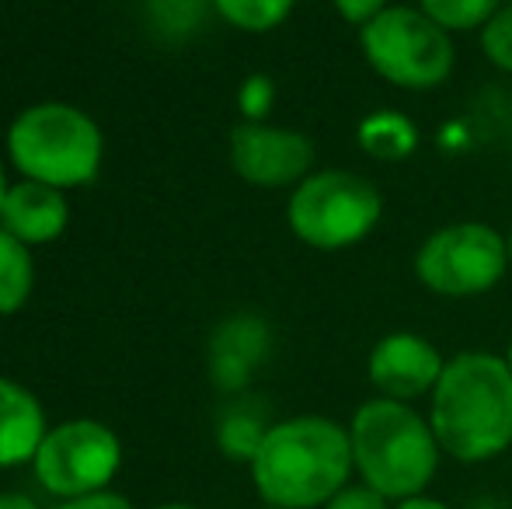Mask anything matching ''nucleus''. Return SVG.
I'll return each instance as SVG.
<instances>
[{
    "instance_id": "obj_10",
    "label": "nucleus",
    "mask_w": 512,
    "mask_h": 509,
    "mask_svg": "<svg viewBox=\"0 0 512 509\" xmlns=\"http://www.w3.org/2000/svg\"><path fill=\"white\" fill-rule=\"evenodd\" d=\"M446 370V356L418 332H387L373 342L370 360H366V377L380 398L408 401L429 398L436 391L439 377Z\"/></svg>"
},
{
    "instance_id": "obj_11",
    "label": "nucleus",
    "mask_w": 512,
    "mask_h": 509,
    "mask_svg": "<svg viewBox=\"0 0 512 509\" xmlns=\"http://www.w3.org/2000/svg\"><path fill=\"white\" fill-rule=\"evenodd\" d=\"M272 325L251 311L230 314L209 335V381L227 394H241L272 356Z\"/></svg>"
},
{
    "instance_id": "obj_21",
    "label": "nucleus",
    "mask_w": 512,
    "mask_h": 509,
    "mask_svg": "<svg viewBox=\"0 0 512 509\" xmlns=\"http://www.w3.org/2000/svg\"><path fill=\"white\" fill-rule=\"evenodd\" d=\"M276 105V84L265 74L244 77L241 91H237V109H241L244 123H269V112Z\"/></svg>"
},
{
    "instance_id": "obj_16",
    "label": "nucleus",
    "mask_w": 512,
    "mask_h": 509,
    "mask_svg": "<svg viewBox=\"0 0 512 509\" xmlns=\"http://www.w3.org/2000/svg\"><path fill=\"white\" fill-rule=\"evenodd\" d=\"M35 290L32 248L0 227V318H11L28 304Z\"/></svg>"
},
{
    "instance_id": "obj_22",
    "label": "nucleus",
    "mask_w": 512,
    "mask_h": 509,
    "mask_svg": "<svg viewBox=\"0 0 512 509\" xmlns=\"http://www.w3.org/2000/svg\"><path fill=\"white\" fill-rule=\"evenodd\" d=\"M324 509H394V503L380 496V492H373L370 485L356 482V485H345Z\"/></svg>"
},
{
    "instance_id": "obj_28",
    "label": "nucleus",
    "mask_w": 512,
    "mask_h": 509,
    "mask_svg": "<svg viewBox=\"0 0 512 509\" xmlns=\"http://www.w3.org/2000/svg\"><path fill=\"white\" fill-rule=\"evenodd\" d=\"M7 189H11V185H7V175H4V161H0V210H4Z\"/></svg>"
},
{
    "instance_id": "obj_17",
    "label": "nucleus",
    "mask_w": 512,
    "mask_h": 509,
    "mask_svg": "<svg viewBox=\"0 0 512 509\" xmlns=\"http://www.w3.org/2000/svg\"><path fill=\"white\" fill-rule=\"evenodd\" d=\"M143 14L157 39L164 42H185L206 28L213 0H143Z\"/></svg>"
},
{
    "instance_id": "obj_30",
    "label": "nucleus",
    "mask_w": 512,
    "mask_h": 509,
    "mask_svg": "<svg viewBox=\"0 0 512 509\" xmlns=\"http://www.w3.org/2000/svg\"><path fill=\"white\" fill-rule=\"evenodd\" d=\"M506 248H509V265H512V227L506 231Z\"/></svg>"
},
{
    "instance_id": "obj_31",
    "label": "nucleus",
    "mask_w": 512,
    "mask_h": 509,
    "mask_svg": "<svg viewBox=\"0 0 512 509\" xmlns=\"http://www.w3.org/2000/svg\"><path fill=\"white\" fill-rule=\"evenodd\" d=\"M502 356H506V360H509V367H512V339H509V349H506V353H502Z\"/></svg>"
},
{
    "instance_id": "obj_6",
    "label": "nucleus",
    "mask_w": 512,
    "mask_h": 509,
    "mask_svg": "<svg viewBox=\"0 0 512 509\" xmlns=\"http://www.w3.org/2000/svg\"><path fill=\"white\" fill-rule=\"evenodd\" d=\"M363 60L380 81L398 91H436L457 67L453 35L443 32L418 4H391L359 28Z\"/></svg>"
},
{
    "instance_id": "obj_26",
    "label": "nucleus",
    "mask_w": 512,
    "mask_h": 509,
    "mask_svg": "<svg viewBox=\"0 0 512 509\" xmlns=\"http://www.w3.org/2000/svg\"><path fill=\"white\" fill-rule=\"evenodd\" d=\"M394 509H453V506H446L443 499H436V496H415V499H405V503H394Z\"/></svg>"
},
{
    "instance_id": "obj_18",
    "label": "nucleus",
    "mask_w": 512,
    "mask_h": 509,
    "mask_svg": "<svg viewBox=\"0 0 512 509\" xmlns=\"http://www.w3.org/2000/svg\"><path fill=\"white\" fill-rule=\"evenodd\" d=\"M293 7H297V0H213L216 18L248 35L276 32L279 25H286Z\"/></svg>"
},
{
    "instance_id": "obj_3",
    "label": "nucleus",
    "mask_w": 512,
    "mask_h": 509,
    "mask_svg": "<svg viewBox=\"0 0 512 509\" xmlns=\"http://www.w3.org/2000/svg\"><path fill=\"white\" fill-rule=\"evenodd\" d=\"M349 443L359 482L391 503L425 496L443 461L429 415L408 401H391L380 394L352 412Z\"/></svg>"
},
{
    "instance_id": "obj_25",
    "label": "nucleus",
    "mask_w": 512,
    "mask_h": 509,
    "mask_svg": "<svg viewBox=\"0 0 512 509\" xmlns=\"http://www.w3.org/2000/svg\"><path fill=\"white\" fill-rule=\"evenodd\" d=\"M0 509H39V503L25 492H0Z\"/></svg>"
},
{
    "instance_id": "obj_8",
    "label": "nucleus",
    "mask_w": 512,
    "mask_h": 509,
    "mask_svg": "<svg viewBox=\"0 0 512 509\" xmlns=\"http://www.w3.org/2000/svg\"><path fill=\"white\" fill-rule=\"evenodd\" d=\"M122 464V443L115 429L98 419H70L46 433L32 471L56 499H77L108 489Z\"/></svg>"
},
{
    "instance_id": "obj_33",
    "label": "nucleus",
    "mask_w": 512,
    "mask_h": 509,
    "mask_svg": "<svg viewBox=\"0 0 512 509\" xmlns=\"http://www.w3.org/2000/svg\"><path fill=\"white\" fill-rule=\"evenodd\" d=\"M502 4H512V0H502Z\"/></svg>"
},
{
    "instance_id": "obj_2",
    "label": "nucleus",
    "mask_w": 512,
    "mask_h": 509,
    "mask_svg": "<svg viewBox=\"0 0 512 509\" xmlns=\"http://www.w3.org/2000/svg\"><path fill=\"white\" fill-rule=\"evenodd\" d=\"M248 468L265 506L324 509L356 475L349 426L328 415L279 419Z\"/></svg>"
},
{
    "instance_id": "obj_5",
    "label": "nucleus",
    "mask_w": 512,
    "mask_h": 509,
    "mask_svg": "<svg viewBox=\"0 0 512 509\" xmlns=\"http://www.w3.org/2000/svg\"><path fill=\"white\" fill-rule=\"evenodd\" d=\"M384 220V199L370 178L345 168H314L286 199V224L314 252H345Z\"/></svg>"
},
{
    "instance_id": "obj_1",
    "label": "nucleus",
    "mask_w": 512,
    "mask_h": 509,
    "mask_svg": "<svg viewBox=\"0 0 512 509\" xmlns=\"http://www.w3.org/2000/svg\"><path fill=\"white\" fill-rule=\"evenodd\" d=\"M429 426L457 464H488L512 450V367L488 349L450 356L429 394Z\"/></svg>"
},
{
    "instance_id": "obj_14",
    "label": "nucleus",
    "mask_w": 512,
    "mask_h": 509,
    "mask_svg": "<svg viewBox=\"0 0 512 509\" xmlns=\"http://www.w3.org/2000/svg\"><path fill=\"white\" fill-rule=\"evenodd\" d=\"M356 143L373 161L401 164L418 150V126L398 109H377L363 116V123L356 129Z\"/></svg>"
},
{
    "instance_id": "obj_20",
    "label": "nucleus",
    "mask_w": 512,
    "mask_h": 509,
    "mask_svg": "<svg viewBox=\"0 0 512 509\" xmlns=\"http://www.w3.org/2000/svg\"><path fill=\"white\" fill-rule=\"evenodd\" d=\"M481 53L495 70L512 77V4H502L481 28Z\"/></svg>"
},
{
    "instance_id": "obj_15",
    "label": "nucleus",
    "mask_w": 512,
    "mask_h": 509,
    "mask_svg": "<svg viewBox=\"0 0 512 509\" xmlns=\"http://www.w3.org/2000/svg\"><path fill=\"white\" fill-rule=\"evenodd\" d=\"M272 429V422L265 419V412L251 401H237L216 422V447L227 461L251 464L258 454V447L265 443V433Z\"/></svg>"
},
{
    "instance_id": "obj_4",
    "label": "nucleus",
    "mask_w": 512,
    "mask_h": 509,
    "mask_svg": "<svg viewBox=\"0 0 512 509\" xmlns=\"http://www.w3.org/2000/svg\"><path fill=\"white\" fill-rule=\"evenodd\" d=\"M7 157L21 178L70 192L98 178L105 136L102 126L77 105L39 102L21 109L7 126Z\"/></svg>"
},
{
    "instance_id": "obj_13",
    "label": "nucleus",
    "mask_w": 512,
    "mask_h": 509,
    "mask_svg": "<svg viewBox=\"0 0 512 509\" xmlns=\"http://www.w3.org/2000/svg\"><path fill=\"white\" fill-rule=\"evenodd\" d=\"M49 433L46 408L25 384L0 377V468L32 464Z\"/></svg>"
},
{
    "instance_id": "obj_27",
    "label": "nucleus",
    "mask_w": 512,
    "mask_h": 509,
    "mask_svg": "<svg viewBox=\"0 0 512 509\" xmlns=\"http://www.w3.org/2000/svg\"><path fill=\"white\" fill-rule=\"evenodd\" d=\"M464 509H509V506L502 503L499 496H478V499H471Z\"/></svg>"
},
{
    "instance_id": "obj_32",
    "label": "nucleus",
    "mask_w": 512,
    "mask_h": 509,
    "mask_svg": "<svg viewBox=\"0 0 512 509\" xmlns=\"http://www.w3.org/2000/svg\"><path fill=\"white\" fill-rule=\"evenodd\" d=\"M262 509H276V506H262Z\"/></svg>"
},
{
    "instance_id": "obj_19",
    "label": "nucleus",
    "mask_w": 512,
    "mask_h": 509,
    "mask_svg": "<svg viewBox=\"0 0 512 509\" xmlns=\"http://www.w3.org/2000/svg\"><path fill=\"white\" fill-rule=\"evenodd\" d=\"M425 18L436 21L443 32H481L492 21V14L502 7V0H418Z\"/></svg>"
},
{
    "instance_id": "obj_24",
    "label": "nucleus",
    "mask_w": 512,
    "mask_h": 509,
    "mask_svg": "<svg viewBox=\"0 0 512 509\" xmlns=\"http://www.w3.org/2000/svg\"><path fill=\"white\" fill-rule=\"evenodd\" d=\"M53 509H133L126 496H119V492H91V496H77V499H63L60 506Z\"/></svg>"
},
{
    "instance_id": "obj_12",
    "label": "nucleus",
    "mask_w": 512,
    "mask_h": 509,
    "mask_svg": "<svg viewBox=\"0 0 512 509\" xmlns=\"http://www.w3.org/2000/svg\"><path fill=\"white\" fill-rule=\"evenodd\" d=\"M70 224V199L63 189L21 178L7 189L4 210H0V227L21 241V245H53L63 238Z\"/></svg>"
},
{
    "instance_id": "obj_9",
    "label": "nucleus",
    "mask_w": 512,
    "mask_h": 509,
    "mask_svg": "<svg viewBox=\"0 0 512 509\" xmlns=\"http://www.w3.org/2000/svg\"><path fill=\"white\" fill-rule=\"evenodd\" d=\"M227 150L237 178L255 189H297L314 171V140L293 126L237 123Z\"/></svg>"
},
{
    "instance_id": "obj_23",
    "label": "nucleus",
    "mask_w": 512,
    "mask_h": 509,
    "mask_svg": "<svg viewBox=\"0 0 512 509\" xmlns=\"http://www.w3.org/2000/svg\"><path fill=\"white\" fill-rule=\"evenodd\" d=\"M331 7H335L342 21L363 28V25H370L377 14H384L387 7H391V0H331Z\"/></svg>"
},
{
    "instance_id": "obj_7",
    "label": "nucleus",
    "mask_w": 512,
    "mask_h": 509,
    "mask_svg": "<svg viewBox=\"0 0 512 509\" xmlns=\"http://www.w3.org/2000/svg\"><path fill=\"white\" fill-rule=\"evenodd\" d=\"M411 269L418 283L436 297H481L495 290L512 269L506 234L485 220H453L418 245Z\"/></svg>"
},
{
    "instance_id": "obj_29",
    "label": "nucleus",
    "mask_w": 512,
    "mask_h": 509,
    "mask_svg": "<svg viewBox=\"0 0 512 509\" xmlns=\"http://www.w3.org/2000/svg\"><path fill=\"white\" fill-rule=\"evenodd\" d=\"M154 509H199V506H189V503H164V506H154Z\"/></svg>"
}]
</instances>
